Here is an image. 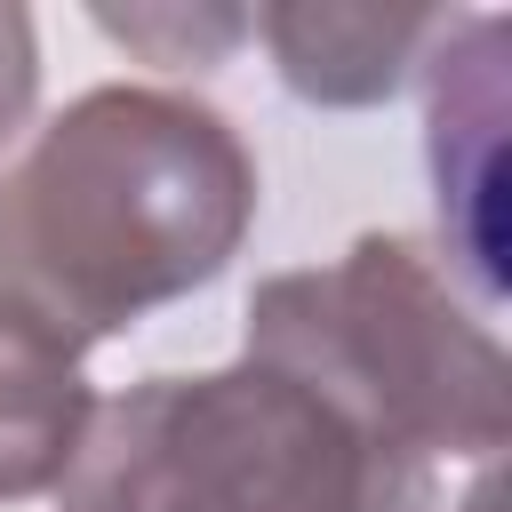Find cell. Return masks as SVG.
<instances>
[{"instance_id":"obj_1","label":"cell","mask_w":512,"mask_h":512,"mask_svg":"<svg viewBox=\"0 0 512 512\" xmlns=\"http://www.w3.org/2000/svg\"><path fill=\"white\" fill-rule=\"evenodd\" d=\"M256 224L240 128L184 88H88L0 168V304L88 352L208 288Z\"/></svg>"},{"instance_id":"obj_2","label":"cell","mask_w":512,"mask_h":512,"mask_svg":"<svg viewBox=\"0 0 512 512\" xmlns=\"http://www.w3.org/2000/svg\"><path fill=\"white\" fill-rule=\"evenodd\" d=\"M56 512H432V464L272 360L96 400Z\"/></svg>"},{"instance_id":"obj_3","label":"cell","mask_w":512,"mask_h":512,"mask_svg":"<svg viewBox=\"0 0 512 512\" xmlns=\"http://www.w3.org/2000/svg\"><path fill=\"white\" fill-rule=\"evenodd\" d=\"M240 352L304 376L416 464H488L512 424L488 320L456 296V272L408 232H368L336 264L272 272L248 296Z\"/></svg>"},{"instance_id":"obj_4","label":"cell","mask_w":512,"mask_h":512,"mask_svg":"<svg viewBox=\"0 0 512 512\" xmlns=\"http://www.w3.org/2000/svg\"><path fill=\"white\" fill-rule=\"evenodd\" d=\"M424 152L440 192V264L480 304L504 296V16H448L424 56Z\"/></svg>"},{"instance_id":"obj_5","label":"cell","mask_w":512,"mask_h":512,"mask_svg":"<svg viewBox=\"0 0 512 512\" xmlns=\"http://www.w3.org/2000/svg\"><path fill=\"white\" fill-rule=\"evenodd\" d=\"M248 16L280 80L304 104H336V112L400 96L424 72L432 40L448 32V8H384V0H272Z\"/></svg>"},{"instance_id":"obj_6","label":"cell","mask_w":512,"mask_h":512,"mask_svg":"<svg viewBox=\"0 0 512 512\" xmlns=\"http://www.w3.org/2000/svg\"><path fill=\"white\" fill-rule=\"evenodd\" d=\"M88 416L96 392L80 376V352H64L48 328L0 304V504L56 488Z\"/></svg>"},{"instance_id":"obj_7","label":"cell","mask_w":512,"mask_h":512,"mask_svg":"<svg viewBox=\"0 0 512 512\" xmlns=\"http://www.w3.org/2000/svg\"><path fill=\"white\" fill-rule=\"evenodd\" d=\"M88 16L104 40H120L128 56L160 64V72H208L240 40H256V16L224 8V0H136V8H88Z\"/></svg>"},{"instance_id":"obj_8","label":"cell","mask_w":512,"mask_h":512,"mask_svg":"<svg viewBox=\"0 0 512 512\" xmlns=\"http://www.w3.org/2000/svg\"><path fill=\"white\" fill-rule=\"evenodd\" d=\"M32 96H40V40H32V16L0 0V144H16V128L32 120Z\"/></svg>"}]
</instances>
